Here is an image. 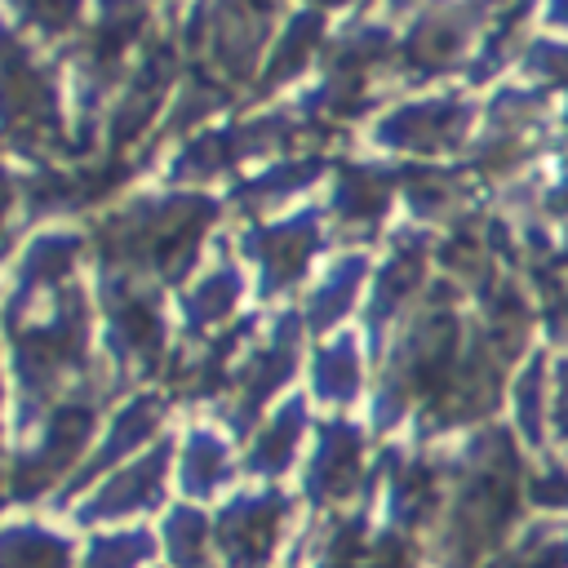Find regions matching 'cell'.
I'll use <instances>...</instances> for the list:
<instances>
[{"instance_id":"1","label":"cell","mask_w":568,"mask_h":568,"mask_svg":"<svg viewBox=\"0 0 568 568\" xmlns=\"http://www.w3.org/2000/svg\"><path fill=\"white\" fill-rule=\"evenodd\" d=\"M209 222L204 200H169V204H138L120 217H111V257L124 262H155L164 275L182 271V253H191L200 226Z\"/></svg>"},{"instance_id":"2","label":"cell","mask_w":568,"mask_h":568,"mask_svg":"<svg viewBox=\"0 0 568 568\" xmlns=\"http://www.w3.org/2000/svg\"><path fill=\"white\" fill-rule=\"evenodd\" d=\"M13 342H18V364H22L27 395H49V386L80 364V351H84V302L71 293L49 324H36L31 333L13 328Z\"/></svg>"},{"instance_id":"3","label":"cell","mask_w":568,"mask_h":568,"mask_svg":"<svg viewBox=\"0 0 568 568\" xmlns=\"http://www.w3.org/2000/svg\"><path fill=\"white\" fill-rule=\"evenodd\" d=\"M0 120L4 129H22L27 138H40L58 124V102L49 75L27 58V49L0 27Z\"/></svg>"},{"instance_id":"4","label":"cell","mask_w":568,"mask_h":568,"mask_svg":"<svg viewBox=\"0 0 568 568\" xmlns=\"http://www.w3.org/2000/svg\"><path fill=\"white\" fill-rule=\"evenodd\" d=\"M89 422H93V404H89V399H67V404L40 426L36 448L18 462L13 493H18V497L40 493L67 462H75V453L84 448V439H89V430H93Z\"/></svg>"},{"instance_id":"5","label":"cell","mask_w":568,"mask_h":568,"mask_svg":"<svg viewBox=\"0 0 568 568\" xmlns=\"http://www.w3.org/2000/svg\"><path fill=\"white\" fill-rule=\"evenodd\" d=\"M284 510L288 506L275 493L240 497L235 506H226V515L217 519V546H222L226 564L231 568H257L275 546V528H280Z\"/></svg>"},{"instance_id":"6","label":"cell","mask_w":568,"mask_h":568,"mask_svg":"<svg viewBox=\"0 0 568 568\" xmlns=\"http://www.w3.org/2000/svg\"><path fill=\"white\" fill-rule=\"evenodd\" d=\"M311 248H315V217H293L244 240V253L262 266V288H280L284 280H293L306 266Z\"/></svg>"},{"instance_id":"7","label":"cell","mask_w":568,"mask_h":568,"mask_svg":"<svg viewBox=\"0 0 568 568\" xmlns=\"http://www.w3.org/2000/svg\"><path fill=\"white\" fill-rule=\"evenodd\" d=\"M293 351H297V328H293V324H280L275 337H271V346L257 351V355H248L244 377H240V404H235V422H240V426H244V422L257 413V404L293 373Z\"/></svg>"},{"instance_id":"8","label":"cell","mask_w":568,"mask_h":568,"mask_svg":"<svg viewBox=\"0 0 568 568\" xmlns=\"http://www.w3.org/2000/svg\"><path fill=\"white\" fill-rule=\"evenodd\" d=\"M164 457L169 448H155L151 457H138L129 470H120L115 479H106L98 488V501L84 510V519H102V515H129V510H142L160 497V484H164Z\"/></svg>"},{"instance_id":"9","label":"cell","mask_w":568,"mask_h":568,"mask_svg":"<svg viewBox=\"0 0 568 568\" xmlns=\"http://www.w3.org/2000/svg\"><path fill=\"white\" fill-rule=\"evenodd\" d=\"M106 320H111V346H115L120 364L155 355V346H160V315H155L151 302H142L138 288H115L111 306H106Z\"/></svg>"},{"instance_id":"10","label":"cell","mask_w":568,"mask_h":568,"mask_svg":"<svg viewBox=\"0 0 568 568\" xmlns=\"http://www.w3.org/2000/svg\"><path fill=\"white\" fill-rule=\"evenodd\" d=\"M160 399L155 395H138L133 404H124L120 413H115V422H111V435L102 439V448L93 453V462L75 475V484H84L89 475H98V470H106V466H115L120 457H129L151 430H155V422H160Z\"/></svg>"},{"instance_id":"11","label":"cell","mask_w":568,"mask_h":568,"mask_svg":"<svg viewBox=\"0 0 568 568\" xmlns=\"http://www.w3.org/2000/svg\"><path fill=\"white\" fill-rule=\"evenodd\" d=\"M462 124H466V111H457L453 102H422V106H408V111L390 115L382 124V138L395 142V146H439Z\"/></svg>"},{"instance_id":"12","label":"cell","mask_w":568,"mask_h":568,"mask_svg":"<svg viewBox=\"0 0 568 568\" xmlns=\"http://www.w3.org/2000/svg\"><path fill=\"white\" fill-rule=\"evenodd\" d=\"M75 248L80 240L75 235H40L27 257H22V271H18V297L36 293V288H53L71 266H75Z\"/></svg>"},{"instance_id":"13","label":"cell","mask_w":568,"mask_h":568,"mask_svg":"<svg viewBox=\"0 0 568 568\" xmlns=\"http://www.w3.org/2000/svg\"><path fill=\"white\" fill-rule=\"evenodd\" d=\"M0 568H67V541L44 528H13L0 537Z\"/></svg>"},{"instance_id":"14","label":"cell","mask_w":568,"mask_h":568,"mask_svg":"<svg viewBox=\"0 0 568 568\" xmlns=\"http://www.w3.org/2000/svg\"><path fill=\"white\" fill-rule=\"evenodd\" d=\"M226 479V448L222 439H213L209 430H195L186 439V457H182V484L191 493H209Z\"/></svg>"},{"instance_id":"15","label":"cell","mask_w":568,"mask_h":568,"mask_svg":"<svg viewBox=\"0 0 568 568\" xmlns=\"http://www.w3.org/2000/svg\"><path fill=\"white\" fill-rule=\"evenodd\" d=\"M297 435H302V404H288L257 439H253V453H248V470H280L284 466V457L293 453V444H297Z\"/></svg>"},{"instance_id":"16","label":"cell","mask_w":568,"mask_h":568,"mask_svg":"<svg viewBox=\"0 0 568 568\" xmlns=\"http://www.w3.org/2000/svg\"><path fill=\"white\" fill-rule=\"evenodd\" d=\"M240 297V275L231 266H217L191 297H186V315H191V328H204V324H217Z\"/></svg>"},{"instance_id":"17","label":"cell","mask_w":568,"mask_h":568,"mask_svg":"<svg viewBox=\"0 0 568 568\" xmlns=\"http://www.w3.org/2000/svg\"><path fill=\"white\" fill-rule=\"evenodd\" d=\"M355 448H359L355 430H346V422H333V426L324 430V444H320V457H315V475H311V488L328 493L337 479H346V475L355 470V466H351Z\"/></svg>"},{"instance_id":"18","label":"cell","mask_w":568,"mask_h":568,"mask_svg":"<svg viewBox=\"0 0 568 568\" xmlns=\"http://www.w3.org/2000/svg\"><path fill=\"white\" fill-rule=\"evenodd\" d=\"M359 386V359H355V342H337L328 351H320L315 359V390L324 399H346Z\"/></svg>"},{"instance_id":"19","label":"cell","mask_w":568,"mask_h":568,"mask_svg":"<svg viewBox=\"0 0 568 568\" xmlns=\"http://www.w3.org/2000/svg\"><path fill=\"white\" fill-rule=\"evenodd\" d=\"M169 550H173L178 568H204L209 524H204L195 510H178V515H169Z\"/></svg>"},{"instance_id":"20","label":"cell","mask_w":568,"mask_h":568,"mask_svg":"<svg viewBox=\"0 0 568 568\" xmlns=\"http://www.w3.org/2000/svg\"><path fill=\"white\" fill-rule=\"evenodd\" d=\"M355 280H359V257H355V262H342V266L328 275V284H320V293L311 297V324H315V328L333 324V320L346 311V302H351V293H355Z\"/></svg>"},{"instance_id":"21","label":"cell","mask_w":568,"mask_h":568,"mask_svg":"<svg viewBox=\"0 0 568 568\" xmlns=\"http://www.w3.org/2000/svg\"><path fill=\"white\" fill-rule=\"evenodd\" d=\"M151 541L142 532H111V537H98L84 568H138V559H146Z\"/></svg>"},{"instance_id":"22","label":"cell","mask_w":568,"mask_h":568,"mask_svg":"<svg viewBox=\"0 0 568 568\" xmlns=\"http://www.w3.org/2000/svg\"><path fill=\"white\" fill-rule=\"evenodd\" d=\"M18 4H22L27 18L40 22L44 31H62V27L75 18V9H80V0H18Z\"/></svg>"},{"instance_id":"23","label":"cell","mask_w":568,"mask_h":568,"mask_svg":"<svg viewBox=\"0 0 568 568\" xmlns=\"http://www.w3.org/2000/svg\"><path fill=\"white\" fill-rule=\"evenodd\" d=\"M9 209H13V182H9V173L0 169V240H4V217H9Z\"/></svg>"},{"instance_id":"24","label":"cell","mask_w":568,"mask_h":568,"mask_svg":"<svg viewBox=\"0 0 568 568\" xmlns=\"http://www.w3.org/2000/svg\"><path fill=\"white\" fill-rule=\"evenodd\" d=\"M324 4H333V0H324Z\"/></svg>"}]
</instances>
